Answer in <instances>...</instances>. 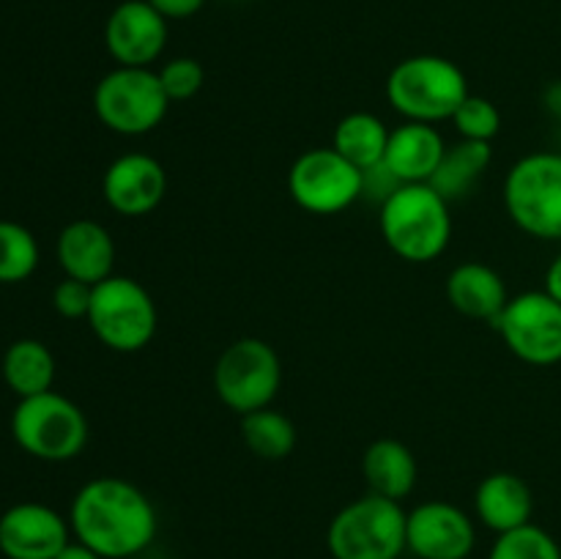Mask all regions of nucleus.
<instances>
[{
  "label": "nucleus",
  "instance_id": "obj_30",
  "mask_svg": "<svg viewBox=\"0 0 561 559\" xmlns=\"http://www.w3.org/2000/svg\"><path fill=\"white\" fill-rule=\"evenodd\" d=\"M164 20H186L206 5V0H148Z\"/></svg>",
  "mask_w": 561,
  "mask_h": 559
},
{
  "label": "nucleus",
  "instance_id": "obj_13",
  "mask_svg": "<svg viewBox=\"0 0 561 559\" xmlns=\"http://www.w3.org/2000/svg\"><path fill=\"white\" fill-rule=\"evenodd\" d=\"M405 543L420 559H466L474 551L477 529L469 513L449 502H425L405 521Z\"/></svg>",
  "mask_w": 561,
  "mask_h": 559
},
{
  "label": "nucleus",
  "instance_id": "obj_22",
  "mask_svg": "<svg viewBox=\"0 0 561 559\" xmlns=\"http://www.w3.org/2000/svg\"><path fill=\"white\" fill-rule=\"evenodd\" d=\"M3 381L9 384L16 398L49 392L55 381L53 351L42 340H14L3 354Z\"/></svg>",
  "mask_w": 561,
  "mask_h": 559
},
{
  "label": "nucleus",
  "instance_id": "obj_10",
  "mask_svg": "<svg viewBox=\"0 0 561 559\" xmlns=\"http://www.w3.org/2000/svg\"><path fill=\"white\" fill-rule=\"evenodd\" d=\"M288 190L305 212L340 214L362 197L365 173L332 146L310 148L290 164Z\"/></svg>",
  "mask_w": 561,
  "mask_h": 559
},
{
  "label": "nucleus",
  "instance_id": "obj_9",
  "mask_svg": "<svg viewBox=\"0 0 561 559\" xmlns=\"http://www.w3.org/2000/svg\"><path fill=\"white\" fill-rule=\"evenodd\" d=\"M283 384V362L261 338H239L219 354L214 367L217 398L236 414L266 409Z\"/></svg>",
  "mask_w": 561,
  "mask_h": 559
},
{
  "label": "nucleus",
  "instance_id": "obj_25",
  "mask_svg": "<svg viewBox=\"0 0 561 559\" xmlns=\"http://www.w3.org/2000/svg\"><path fill=\"white\" fill-rule=\"evenodd\" d=\"M38 266V241L25 225L0 219V283H22Z\"/></svg>",
  "mask_w": 561,
  "mask_h": 559
},
{
  "label": "nucleus",
  "instance_id": "obj_14",
  "mask_svg": "<svg viewBox=\"0 0 561 559\" xmlns=\"http://www.w3.org/2000/svg\"><path fill=\"white\" fill-rule=\"evenodd\" d=\"M71 524L38 502H20L0 515V551L9 559H55L69 546Z\"/></svg>",
  "mask_w": 561,
  "mask_h": 559
},
{
  "label": "nucleus",
  "instance_id": "obj_17",
  "mask_svg": "<svg viewBox=\"0 0 561 559\" xmlns=\"http://www.w3.org/2000/svg\"><path fill=\"white\" fill-rule=\"evenodd\" d=\"M444 151H447V142L436 126L405 121L403 126L389 132L381 164L400 184H427L436 173Z\"/></svg>",
  "mask_w": 561,
  "mask_h": 559
},
{
  "label": "nucleus",
  "instance_id": "obj_6",
  "mask_svg": "<svg viewBox=\"0 0 561 559\" xmlns=\"http://www.w3.org/2000/svg\"><path fill=\"white\" fill-rule=\"evenodd\" d=\"M157 305L146 285L124 274H110L93 285L88 323L107 349L135 354L157 334Z\"/></svg>",
  "mask_w": 561,
  "mask_h": 559
},
{
  "label": "nucleus",
  "instance_id": "obj_12",
  "mask_svg": "<svg viewBox=\"0 0 561 559\" xmlns=\"http://www.w3.org/2000/svg\"><path fill=\"white\" fill-rule=\"evenodd\" d=\"M104 44L118 66L148 69L168 44V20L148 0H124L110 11Z\"/></svg>",
  "mask_w": 561,
  "mask_h": 559
},
{
  "label": "nucleus",
  "instance_id": "obj_21",
  "mask_svg": "<svg viewBox=\"0 0 561 559\" xmlns=\"http://www.w3.org/2000/svg\"><path fill=\"white\" fill-rule=\"evenodd\" d=\"M491 157V142L460 140L455 142V146H447L436 173H433V179L427 181V184H431L447 203L463 201V197L474 190L477 181L485 175Z\"/></svg>",
  "mask_w": 561,
  "mask_h": 559
},
{
  "label": "nucleus",
  "instance_id": "obj_19",
  "mask_svg": "<svg viewBox=\"0 0 561 559\" xmlns=\"http://www.w3.org/2000/svg\"><path fill=\"white\" fill-rule=\"evenodd\" d=\"M474 510L488 529L504 535V532L531 524L535 499H531V488L526 486L524 477L513 475V471H493L477 486Z\"/></svg>",
  "mask_w": 561,
  "mask_h": 559
},
{
  "label": "nucleus",
  "instance_id": "obj_24",
  "mask_svg": "<svg viewBox=\"0 0 561 559\" xmlns=\"http://www.w3.org/2000/svg\"><path fill=\"white\" fill-rule=\"evenodd\" d=\"M241 436L250 453L261 460H285L296 447L294 422L272 406L241 417Z\"/></svg>",
  "mask_w": 561,
  "mask_h": 559
},
{
  "label": "nucleus",
  "instance_id": "obj_7",
  "mask_svg": "<svg viewBox=\"0 0 561 559\" xmlns=\"http://www.w3.org/2000/svg\"><path fill=\"white\" fill-rule=\"evenodd\" d=\"M170 99L159 82L157 71L137 69V66H118L107 71L96 82L93 91V110L96 118L118 135L137 137L148 135L164 121Z\"/></svg>",
  "mask_w": 561,
  "mask_h": 559
},
{
  "label": "nucleus",
  "instance_id": "obj_33",
  "mask_svg": "<svg viewBox=\"0 0 561 559\" xmlns=\"http://www.w3.org/2000/svg\"><path fill=\"white\" fill-rule=\"evenodd\" d=\"M557 107H559V115H561V102H559V104H557Z\"/></svg>",
  "mask_w": 561,
  "mask_h": 559
},
{
  "label": "nucleus",
  "instance_id": "obj_29",
  "mask_svg": "<svg viewBox=\"0 0 561 559\" xmlns=\"http://www.w3.org/2000/svg\"><path fill=\"white\" fill-rule=\"evenodd\" d=\"M91 296L93 285L82 283V280L66 277L55 285L53 290V307L58 316L64 318H88V310H91Z\"/></svg>",
  "mask_w": 561,
  "mask_h": 559
},
{
  "label": "nucleus",
  "instance_id": "obj_31",
  "mask_svg": "<svg viewBox=\"0 0 561 559\" xmlns=\"http://www.w3.org/2000/svg\"><path fill=\"white\" fill-rule=\"evenodd\" d=\"M546 294L561 301V255L553 258V263L546 272Z\"/></svg>",
  "mask_w": 561,
  "mask_h": 559
},
{
  "label": "nucleus",
  "instance_id": "obj_16",
  "mask_svg": "<svg viewBox=\"0 0 561 559\" xmlns=\"http://www.w3.org/2000/svg\"><path fill=\"white\" fill-rule=\"evenodd\" d=\"M58 263L66 277L96 285L113 274L115 241L110 230L96 219H75L58 236Z\"/></svg>",
  "mask_w": 561,
  "mask_h": 559
},
{
  "label": "nucleus",
  "instance_id": "obj_26",
  "mask_svg": "<svg viewBox=\"0 0 561 559\" xmlns=\"http://www.w3.org/2000/svg\"><path fill=\"white\" fill-rule=\"evenodd\" d=\"M488 559H561V548L542 526L526 524L499 535Z\"/></svg>",
  "mask_w": 561,
  "mask_h": 559
},
{
  "label": "nucleus",
  "instance_id": "obj_28",
  "mask_svg": "<svg viewBox=\"0 0 561 559\" xmlns=\"http://www.w3.org/2000/svg\"><path fill=\"white\" fill-rule=\"evenodd\" d=\"M157 75L170 102H186V99L197 96L203 82H206V71H203L201 60L186 58V55L168 60Z\"/></svg>",
  "mask_w": 561,
  "mask_h": 559
},
{
  "label": "nucleus",
  "instance_id": "obj_20",
  "mask_svg": "<svg viewBox=\"0 0 561 559\" xmlns=\"http://www.w3.org/2000/svg\"><path fill=\"white\" fill-rule=\"evenodd\" d=\"M362 475L370 493L400 502L416 486V458L398 438H376L362 455Z\"/></svg>",
  "mask_w": 561,
  "mask_h": 559
},
{
  "label": "nucleus",
  "instance_id": "obj_2",
  "mask_svg": "<svg viewBox=\"0 0 561 559\" xmlns=\"http://www.w3.org/2000/svg\"><path fill=\"white\" fill-rule=\"evenodd\" d=\"M378 223L389 250L411 263L438 258L453 236L449 203L431 184H400L381 203Z\"/></svg>",
  "mask_w": 561,
  "mask_h": 559
},
{
  "label": "nucleus",
  "instance_id": "obj_4",
  "mask_svg": "<svg viewBox=\"0 0 561 559\" xmlns=\"http://www.w3.org/2000/svg\"><path fill=\"white\" fill-rule=\"evenodd\" d=\"M409 513L400 502L378 493H365L345 504L327 532L334 559H398L409 548L405 543Z\"/></svg>",
  "mask_w": 561,
  "mask_h": 559
},
{
  "label": "nucleus",
  "instance_id": "obj_18",
  "mask_svg": "<svg viewBox=\"0 0 561 559\" xmlns=\"http://www.w3.org/2000/svg\"><path fill=\"white\" fill-rule=\"evenodd\" d=\"M447 299L460 316L493 323L507 307L510 296L496 269L480 261H466L449 272Z\"/></svg>",
  "mask_w": 561,
  "mask_h": 559
},
{
  "label": "nucleus",
  "instance_id": "obj_11",
  "mask_svg": "<svg viewBox=\"0 0 561 559\" xmlns=\"http://www.w3.org/2000/svg\"><path fill=\"white\" fill-rule=\"evenodd\" d=\"M493 329L504 338L507 349L529 365H557L561 362V301L546 290H526L513 296Z\"/></svg>",
  "mask_w": 561,
  "mask_h": 559
},
{
  "label": "nucleus",
  "instance_id": "obj_27",
  "mask_svg": "<svg viewBox=\"0 0 561 559\" xmlns=\"http://www.w3.org/2000/svg\"><path fill=\"white\" fill-rule=\"evenodd\" d=\"M449 121L460 132V140L491 142L502 132V113H499L496 104L485 96H471V93Z\"/></svg>",
  "mask_w": 561,
  "mask_h": 559
},
{
  "label": "nucleus",
  "instance_id": "obj_15",
  "mask_svg": "<svg viewBox=\"0 0 561 559\" xmlns=\"http://www.w3.org/2000/svg\"><path fill=\"white\" fill-rule=\"evenodd\" d=\"M164 190H168V173L151 153H124L104 170V201L124 217L151 214L162 203Z\"/></svg>",
  "mask_w": 561,
  "mask_h": 559
},
{
  "label": "nucleus",
  "instance_id": "obj_8",
  "mask_svg": "<svg viewBox=\"0 0 561 559\" xmlns=\"http://www.w3.org/2000/svg\"><path fill=\"white\" fill-rule=\"evenodd\" d=\"M504 206L520 230L537 239H561V153L518 159L504 181Z\"/></svg>",
  "mask_w": 561,
  "mask_h": 559
},
{
  "label": "nucleus",
  "instance_id": "obj_3",
  "mask_svg": "<svg viewBox=\"0 0 561 559\" xmlns=\"http://www.w3.org/2000/svg\"><path fill=\"white\" fill-rule=\"evenodd\" d=\"M466 96V75L458 64L442 55H411L389 71L387 99L409 121H449Z\"/></svg>",
  "mask_w": 561,
  "mask_h": 559
},
{
  "label": "nucleus",
  "instance_id": "obj_5",
  "mask_svg": "<svg viewBox=\"0 0 561 559\" xmlns=\"http://www.w3.org/2000/svg\"><path fill=\"white\" fill-rule=\"evenodd\" d=\"M11 433L33 458L64 464L77 458L88 444V420L75 400L49 389L33 398H20L11 414Z\"/></svg>",
  "mask_w": 561,
  "mask_h": 559
},
{
  "label": "nucleus",
  "instance_id": "obj_1",
  "mask_svg": "<svg viewBox=\"0 0 561 559\" xmlns=\"http://www.w3.org/2000/svg\"><path fill=\"white\" fill-rule=\"evenodd\" d=\"M69 524L77 540L104 559H129L157 537V510L129 480L93 477L77 491Z\"/></svg>",
  "mask_w": 561,
  "mask_h": 559
},
{
  "label": "nucleus",
  "instance_id": "obj_23",
  "mask_svg": "<svg viewBox=\"0 0 561 559\" xmlns=\"http://www.w3.org/2000/svg\"><path fill=\"white\" fill-rule=\"evenodd\" d=\"M389 126L373 113H348L334 126L332 148L343 153L359 170H370L383 162L389 142Z\"/></svg>",
  "mask_w": 561,
  "mask_h": 559
},
{
  "label": "nucleus",
  "instance_id": "obj_32",
  "mask_svg": "<svg viewBox=\"0 0 561 559\" xmlns=\"http://www.w3.org/2000/svg\"><path fill=\"white\" fill-rule=\"evenodd\" d=\"M55 559H104V557L102 554L93 551V548H88L85 543L75 540V543H69V546H66Z\"/></svg>",
  "mask_w": 561,
  "mask_h": 559
}]
</instances>
